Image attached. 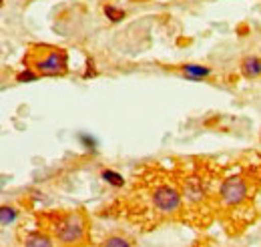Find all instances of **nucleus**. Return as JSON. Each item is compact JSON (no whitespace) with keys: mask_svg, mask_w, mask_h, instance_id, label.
Wrapping results in <instances>:
<instances>
[{"mask_svg":"<svg viewBox=\"0 0 261 247\" xmlns=\"http://www.w3.org/2000/svg\"><path fill=\"white\" fill-rule=\"evenodd\" d=\"M18 245L20 247H57L55 239L50 233H46L44 229H27L22 227L18 231Z\"/></svg>","mask_w":261,"mask_h":247,"instance_id":"39448f33","label":"nucleus"},{"mask_svg":"<svg viewBox=\"0 0 261 247\" xmlns=\"http://www.w3.org/2000/svg\"><path fill=\"white\" fill-rule=\"evenodd\" d=\"M181 70H183V75H185L187 79H193V81L205 79V77H209V72H211L209 66H201V64H183Z\"/></svg>","mask_w":261,"mask_h":247,"instance_id":"6e6552de","label":"nucleus"},{"mask_svg":"<svg viewBox=\"0 0 261 247\" xmlns=\"http://www.w3.org/2000/svg\"><path fill=\"white\" fill-rule=\"evenodd\" d=\"M24 64L38 77H63L68 70V55L59 46L33 44L24 57Z\"/></svg>","mask_w":261,"mask_h":247,"instance_id":"f03ea898","label":"nucleus"},{"mask_svg":"<svg viewBox=\"0 0 261 247\" xmlns=\"http://www.w3.org/2000/svg\"><path fill=\"white\" fill-rule=\"evenodd\" d=\"M102 179L107 181V183H111L113 187H123L125 183V179L119 175V173H115V171H111V169H107V171H102Z\"/></svg>","mask_w":261,"mask_h":247,"instance_id":"9d476101","label":"nucleus"},{"mask_svg":"<svg viewBox=\"0 0 261 247\" xmlns=\"http://www.w3.org/2000/svg\"><path fill=\"white\" fill-rule=\"evenodd\" d=\"M251 197V185H249V177L235 173L223 179V183L219 187V199L223 205H227L231 209L243 205L247 199Z\"/></svg>","mask_w":261,"mask_h":247,"instance_id":"20e7f679","label":"nucleus"},{"mask_svg":"<svg viewBox=\"0 0 261 247\" xmlns=\"http://www.w3.org/2000/svg\"><path fill=\"white\" fill-rule=\"evenodd\" d=\"M38 219L40 229L53 235L57 247L89 245V221L83 211H50Z\"/></svg>","mask_w":261,"mask_h":247,"instance_id":"f257e3e1","label":"nucleus"},{"mask_svg":"<svg viewBox=\"0 0 261 247\" xmlns=\"http://www.w3.org/2000/svg\"><path fill=\"white\" fill-rule=\"evenodd\" d=\"M81 141L87 145V149H93V151H95V145H97V141H95L93 137H89V135H81Z\"/></svg>","mask_w":261,"mask_h":247,"instance_id":"4468645a","label":"nucleus"},{"mask_svg":"<svg viewBox=\"0 0 261 247\" xmlns=\"http://www.w3.org/2000/svg\"><path fill=\"white\" fill-rule=\"evenodd\" d=\"M14 217H16V209H14V207H8V205L2 207V211H0V223H2V225L12 223Z\"/></svg>","mask_w":261,"mask_h":247,"instance_id":"f8f14e48","label":"nucleus"},{"mask_svg":"<svg viewBox=\"0 0 261 247\" xmlns=\"http://www.w3.org/2000/svg\"><path fill=\"white\" fill-rule=\"evenodd\" d=\"M38 79V75L34 72L33 68H27V70H22V72H18L16 75V81L18 83H27V81H36Z\"/></svg>","mask_w":261,"mask_h":247,"instance_id":"ddd939ff","label":"nucleus"},{"mask_svg":"<svg viewBox=\"0 0 261 247\" xmlns=\"http://www.w3.org/2000/svg\"><path fill=\"white\" fill-rule=\"evenodd\" d=\"M105 14H107V18L111 20V22H119V20H123L125 18V12L123 10H119V8H115V6H105Z\"/></svg>","mask_w":261,"mask_h":247,"instance_id":"9b49d317","label":"nucleus"},{"mask_svg":"<svg viewBox=\"0 0 261 247\" xmlns=\"http://www.w3.org/2000/svg\"><path fill=\"white\" fill-rule=\"evenodd\" d=\"M98 247H133V241L125 235H109Z\"/></svg>","mask_w":261,"mask_h":247,"instance_id":"1a4fd4ad","label":"nucleus"},{"mask_svg":"<svg viewBox=\"0 0 261 247\" xmlns=\"http://www.w3.org/2000/svg\"><path fill=\"white\" fill-rule=\"evenodd\" d=\"M241 72L247 79H255L261 75V59L259 57H247L241 62Z\"/></svg>","mask_w":261,"mask_h":247,"instance_id":"0eeeda50","label":"nucleus"},{"mask_svg":"<svg viewBox=\"0 0 261 247\" xmlns=\"http://www.w3.org/2000/svg\"><path fill=\"white\" fill-rule=\"evenodd\" d=\"M183 197H185L187 203H191V205L201 203V201L205 199V185H203L201 177H197V175L187 177V181L183 183Z\"/></svg>","mask_w":261,"mask_h":247,"instance_id":"423d86ee","label":"nucleus"},{"mask_svg":"<svg viewBox=\"0 0 261 247\" xmlns=\"http://www.w3.org/2000/svg\"><path fill=\"white\" fill-rule=\"evenodd\" d=\"M151 197V205H153V211H157L159 215H173L181 209V197H183V191L173 183H167L161 181L151 189L149 193Z\"/></svg>","mask_w":261,"mask_h":247,"instance_id":"7ed1b4c3","label":"nucleus"}]
</instances>
